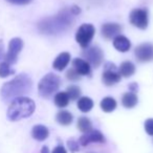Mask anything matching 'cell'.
I'll list each match as a JSON object with an SVG mask.
<instances>
[{
  "instance_id": "cell-1",
  "label": "cell",
  "mask_w": 153,
  "mask_h": 153,
  "mask_svg": "<svg viewBox=\"0 0 153 153\" xmlns=\"http://www.w3.org/2000/svg\"><path fill=\"white\" fill-rule=\"evenodd\" d=\"M74 15L71 11V7H65L59 14L53 17H47L42 19L38 24L39 32L45 35H58L64 33L71 27L74 21Z\"/></svg>"
},
{
  "instance_id": "cell-2",
  "label": "cell",
  "mask_w": 153,
  "mask_h": 153,
  "mask_svg": "<svg viewBox=\"0 0 153 153\" xmlns=\"http://www.w3.org/2000/svg\"><path fill=\"white\" fill-rule=\"evenodd\" d=\"M33 81L25 74H18L13 80L7 82L0 89V96L4 102L13 101L14 99L23 97L32 90Z\"/></svg>"
},
{
  "instance_id": "cell-3",
  "label": "cell",
  "mask_w": 153,
  "mask_h": 153,
  "mask_svg": "<svg viewBox=\"0 0 153 153\" xmlns=\"http://www.w3.org/2000/svg\"><path fill=\"white\" fill-rule=\"evenodd\" d=\"M36 105L35 102L26 97H19L12 101L7 109V119L12 122H17L30 117L34 113Z\"/></svg>"
},
{
  "instance_id": "cell-4",
  "label": "cell",
  "mask_w": 153,
  "mask_h": 153,
  "mask_svg": "<svg viewBox=\"0 0 153 153\" xmlns=\"http://www.w3.org/2000/svg\"><path fill=\"white\" fill-rule=\"evenodd\" d=\"M61 79L55 74H47L43 76L38 84V91L42 98H51L60 87Z\"/></svg>"
},
{
  "instance_id": "cell-5",
  "label": "cell",
  "mask_w": 153,
  "mask_h": 153,
  "mask_svg": "<svg viewBox=\"0 0 153 153\" xmlns=\"http://www.w3.org/2000/svg\"><path fill=\"white\" fill-rule=\"evenodd\" d=\"M94 34H96V28L92 24L89 23H84L78 28L76 34V40L79 43L80 46L83 48H87L89 46L90 42H91L92 38H94Z\"/></svg>"
},
{
  "instance_id": "cell-6",
  "label": "cell",
  "mask_w": 153,
  "mask_h": 153,
  "mask_svg": "<svg viewBox=\"0 0 153 153\" xmlns=\"http://www.w3.org/2000/svg\"><path fill=\"white\" fill-rule=\"evenodd\" d=\"M122 76L120 74L117 66L111 62H107L104 65V71L102 74V81L106 86H112L121 81Z\"/></svg>"
},
{
  "instance_id": "cell-7",
  "label": "cell",
  "mask_w": 153,
  "mask_h": 153,
  "mask_svg": "<svg viewBox=\"0 0 153 153\" xmlns=\"http://www.w3.org/2000/svg\"><path fill=\"white\" fill-rule=\"evenodd\" d=\"M22 47H23V41L20 38H13L10 41L9 48H7V53H5L4 60L7 63L10 65H13L17 62V58L19 53L21 51Z\"/></svg>"
},
{
  "instance_id": "cell-8",
  "label": "cell",
  "mask_w": 153,
  "mask_h": 153,
  "mask_svg": "<svg viewBox=\"0 0 153 153\" xmlns=\"http://www.w3.org/2000/svg\"><path fill=\"white\" fill-rule=\"evenodd\" d=\"M82 55L85 58V61H87L89 65L94 66V67H99L102 64L103 58H104V53H103L102 49L98 46L87 47L84 49Z\"/></svg>"
},
{
  "instance_id": "cell-9",
  "label": "cell",
  "mask_w": 153,
  "mask_h": 153,
  "mask_svg": "<svg viewBox=\"0 0 153 153\" xmlns=\"http://www.w3.org/2000/svg\"><path fill=\"white\" fill-rule=\"evenodd\" d=\"M130 23L140 30H146L148 26V12L145 9H135L130 13Z\"/></svg>"
},
{
  "instance_id": "cell-10",
  "label": "cell",
  "mask_w": 153,
  "mask_h": 153,
  "mask_svg": "<svg viewBox=\"0 0 153 153\" xmlns=\"http://www.w3.org/2000/svg\"><path fill=\"white\" fill-rule=\"evenodd\" d=\"M134 55L137 61L150 62L153 60V44L152 43H143L140 44L134 51Z\"/></svg>"
},
{
  "instance_id": "cell-11",
  "label": "cell",
  "mask_w": 153,
  "mask_h": 153,
  "mask_svg": "<svg viewBox=\"0 0 153 153\" xmlns=\"http://www.w3.org/2000/svg\"><path fill=\"white\" fill-rule=\"evenodd\" d=\"M91 143H100V144L105 143V137L102 134V132L99 131V130L92 129L89 132L84 133L79 140V144L83 147L88 146Z\"/></svg>"
},
{
  "instance_id": "cell-12",
  "label": "cell",
  "mask_w": 153,
  "mask_h": 153,
  "mask_svg": "<svg viewBox=\"0 0 153 153\" xmlns=\"http://www.w3.org/2000/svg\"><path fill=\"white\" fill-rule=\"evenodd\" d=\"M122 32V26L117 23H105L101 27L102 36L105 39H114Z\"/></svg>"
},
{
  "instance_id": "cell-13",
  "label": "cell",
  "mask_w": 153,
  "mask_h": 153,
  "mask_svg": "<svg viewBox=\"0 0 153 153\" xmlns=\"http://www.w3.org/2000/svg\"><path fill=\"white\" fill-rule=\"evenodd\" d=\"M72 66L80 76H90V74H91V67H90L89 63L81 58L74 59Z\"/></svg>"
},
{
  "instance_id": "cell-14",
  "label": "cell",
  "mask_w": 153,
  "mask_h": 153,
  "mask_svg": "<svg viewBox=\"0 0 153 153\" xmlns=\"http://www.w3.org/2000/svg\"><path fill=\"white\" fill-rule=\"evenodd\" d=\"M113 46L115 47L117 51H121V53H126L131 47V43H130L129 39L126 38L125 36L119 35L113 39Z\"/></svg>"
},
{
  "instance_id": "cell-15",
  "label": "cell",
  "mask_w": 153,
  "mask_h": 153,
  "mask_svg": "<svg viewBox=\"0 0 153 153\" xmlns=\"http://www.w3.org/2000/svg\"><path fill=\"white\" fill-rule=\"evenodd\" d=\"M70 61V55L68 53H61L53 63V67L58 71H62Z\"/></svg>"
},
{
  "instance_id": "cell-16",
  "label": "cell",
  "mask_w": 153,
  "mask_h": 153,
  "mask_svg": "<svg viewBox=\"0 0 153 153\" xmlns=\"http://www.w3.org/2000/svg\"><path fill=\"white\" fill-rule=\"evenodd\" d=\"M49 135V131L47 129V127L43 125H36L33 127L32 130V136L35 138L36 140H39V142H42V140H45Z\"/></svg>"
},
{
  "instance_id": "cell-17",
  "label": "cell",
  "mask_w": 153,
  "mask_h": 153,
  "mask_svg": "<svg viewBox=\"0 0 153 153\" xmlns=\"http://www.w3.org/2000/svg\"><path fill=\"white\" fill-rule=\"evenodd\" d=\"M138 102V99H137V96L133 92H126L125 94L123 96L122 98V104L125 108H133V107L136 106Z\"/></svg>"
},
{
  "instance_id": "cell-18",
  "label": "cell",
  "mask_w": 153,
  "mask_h": 153,
  "mask_svg": "<svg viewBox=\"0 0 153 153\" xmlns=\"http://www.w3.org/2000/svg\"><path fill=\"white\" fill-rule=\"evenodd\" d=\"M119 72L122 76H125V78H129L132 74H134L135 72V66L132 62L130 61H125L121 64L119 68Z\"/></svg>"
},
{
  "instance_id": "cell-19",
  "label": "cell",
  "mask_w": 153,
  "mask_h": 153,
  "mask_svg": "<svg viewBox=\"0 0 153 153\" xmlns=\"http://www.w3.org/2000/svg\"><path fill=\"white\" fill-rule=\"evenodd\" d=\"M56 120L57 122L62 126H68L72 123V120H74V117L72 114L67 110H61L57 113L56 115Z\"/></svg>"
},
{
  "instance_id": "cell-20",
  "label": "cell",
  "mask_w": 153,
  "mask_h": 153,
  "mask_svg": "<svg viewBox=\"0 0 153 153\" xmlns=\"http://www.w3.org/2000/svg\"><path fill=\"white\" fill-rule=\"evenodd\" d=\"M101 109L104 112H112L117 108V101L111 97H106L101 101Z\"/></svg>"
},
{
  "instance_id": "cell-21",
  "label": "cell",
  "mask_w": 153,
  "mask_h": 153,
  "mask_svg": "<svg viewBox=\"0 0 153 153\" xmlns=\"http://www.w3.org/2000/svg\"><path fill=\"white\" fill-rule=\"evenodd\" d=\"M92 107H94V102L88 97H82L78 101V108L82 112H89L92 109Z\"/></svg>"
},
{
  "instance_id": "cell-22",
  "label": "cell",
  "mask_w": 153,
  "mask_h": 153,
  "mask_svg": "<svg viewBox=\"0 0 153 153\" xmlns=\"http://www.w3.org/2000/svg\"><path fill=\"white\" fill-rule=\"evenodd\" d=\"M69 98H68L67 94L66 91H61V92H58L57 94L53 98V102H55L56 106L59 107V108H64L68 105L69 103Z\"/></svg>"
},
{
  "instance_id": "cell-23",
  "label": "cell",
  "mask_w": 153,
  "mask_h": 153,
  "mask_svg": "<svg viewBox=\"0 0 153 153\" xmlns=\"http://www.w3.org/2000/svg\"><path fill=\"white\" fill-rule=\"evenodd\" d=\"M76 126H78V129H79L81 132H83V133H86V132H89L90 130H92L91 121L86 117H79Z\"/></svg>"
},
{
  "instance_id": "cell-24",
  "label": "cell",
  "mask_w": 153,
  "mask_h": 153,
  "mask_svg": "<svg viewBox=\"0 0 153 153\" xmlns=\"http://www.w3.org/2000/svg\"><path fill=\"white\" fill-rule=\"evenodd\" d=\"M14 74H15V70L12 69L9 63H7L5 61L0 62V78H7Z\"/></svg>"
},
{
  "instance_id": "cell-25",
  "label": "cell",
  "mask_w": 153,
  "mask_h": 153,
  "mask_svg": "<svg viewBox=\"0 0 153 153\" xmlns=\"http://www.w3.org/2000/svg\"><path fill=\"white\" fill-rule=\"evenodd\" d=\"M66 94H67L69 100L76 101V100H78V99H80L81 89L76 85H70V86H68L67 89H66Z\"/></svg>"
},
{
  "instance_id": "cell-26",
  "label": "cell",
  "mask_w": 153,
  "mask_h": 153,
  "mask_svg": "<svg viewBox=\"0 0 153 153\" xmlns=\"http://www.w3.org/2000/svg\"><path fill=\"white\" fill-rule=\"evenodd\" d=\"M66 78H67L68 80H70V81H78V80H80L81 76H80V74L76 71V69L72 67L67 70V72H66Z\"/></svg>"
},
{
  "instance_id": "cell-27",
  "label": "cell",
  "mask_w": 153,
  "mask_h": 153,
  "mask_svg": "<svg viewBox=\"0 0 153 153\" xmlns=\"http://www.w3.org/2000/svg\"><path fill=\"white\" fill-rule=\"evenodd\" d=\"M67 145H68V148H69L70 152H76V151L80 150V147H79V142H76L74 140H69L67 142Z\"/></svg>"
},
{
  "instance_id": "cell-28",
  "label": "cell",
  "mask_w": 153,
  "mask_h": 153,
  "mask_svg": "<svg viewBox=\"0 0 153 153\" xmlns=\"http://www.w3.org/2000/svg\"><path fill=\"white\" fill-rule=\"evenodd\" d=\"M145 130L149 135L153 136V119H148L145 122Z\"/></svg>"
},
{
  "instance_id": "cell-29",
  "label": "cell",
  "mask_w": 153,
  "mask_h": 153,
  "mask_svg": "<svg viewBox=\"0 0 153 153\" xmlns=\"http://www.w3.org/2000/svg\"><path fill=\"white\" fill-rule=\"evenodd\" d=\"M7 2L12 3V4H17V5H25L28 4L33 1V0H5Z\"/></svg>"
},
{
  "instance_id": "cell-30",
  "label": "cell",
  "mask_w": 153,
  "mask_h": 153,
  "mask_svg": "<svg viewBox=\"0 0 153 153\" xmlns=\"http://www.w3.org/2000/svg\"><path fill=\"white\" fill-rule=\"evenodd\" d=\"M5 53H4V44H3V41L0 40V61L1 60H4Z\"/></svg>"
},
{
  "instance_id": "cell-31",
  "label": "cell",
  "mask_w": 153,
  "mask_h": 153,
  "mask_svg": "<svg viewBox=\"0 0 153 153\" xmlns=\"http://www.w3.org/2000/svg\"><path fill=\"white\" fill-rule=\"evenodd\" d=\"M51 153H67V151L65 150V148H64L62 145H59V146H57L53 149Z\"/></svg>"
},
{
  "instance_id": "cell-32",
  "label": "cell",
  "mask_w": 153,
  "mask_h": 153,
  "mask_svg": "<svg viewBox=\"0 0 153 153\" xmlns=\"http://www.w3.org/2000/svg\"><path fill=\"white\" fill-rule=\"evenodd\" d=\"M128 87H129V90L131 92H135V91H137V89H138V85H137V83H131L130 84L129 86H128Z\"/></svg>"
},
{
  "instance_id": "cell-33",
  "label": "cell",
  "mask_w": 153,
  "mask_h": 153,
  "mask_svg": "<svg viewBox=\"0 0 153 153\" xmlns=\"http://www.w3.org/2000/svg\"><path fill=\"white\" fill-rule=\"evenodd\" d=\"M41 153H49V150H48V148H47L46 146L42 147V149H41Z\"/></svg>"
}]
</instances>
